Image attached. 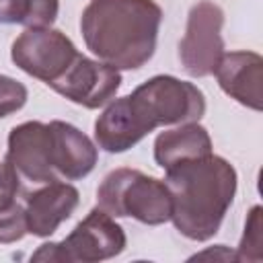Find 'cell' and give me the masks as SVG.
<instances>
[{
  "label": "cell",
  "mask_w": 263,
  "mask_h": 263,
  "mask_svg": "<svg viewBox=\"0 0 263 263\" xmlns=\"http://www.w3.org/2000/svg\"><path fill=\"white\" fill-rule=\"evenodd\" d=\"M97 205L113 218H134L148 226L171 220L173 203L164 181L138 168H115L97 189Z\"/></svg>",
  "instance_id": "obj_4"
},
{
  "label": "cell",
  "mask_w": 263,
  "mask_h": 263,
  "mask_svg": "<svg viewBox=\"0 0 263 263\" xmlns=\"http://www.w3.org/2000/svg\"><path fill=\"white\" fill-rule=\"evenodd\" d=\"M51 132V166L58 179L78 181L92 173L99 160V146L76 125L53 119Z\"/></svg>",
  "instance_id": "obj_12"
},
{
  "label": "cell",
  "mask_w": 263,
  "mask_h": 263,
  "mask_svg": "<svg viewBox=\"0 0 263 263\" xmlns=\"http://www.w3.org/2000/svg\"><path fill=\"white\" fill-rule=\"evenodd\" d=\"M27 234V218H25V205L16 203L4 212H0V242L10 245L21 240Z\"/></svg>",
  "instance_id": "obj_17"
},
{
  "label": "cell",
  "mask_w": 263,
  "mask_h": 263,
  "mask_svg": "<svg viewBox=\"0 0 263 263\" xmlns=\"http://www.w3.org/2000/svg\"><path fill=\"white\" fill-rule=\"evenodd\" d=\"M171 193V222L189 240H210L232 205L238 177L234 166L214 152L164 168Z\"/></svg>",
  "instance_id": "obj_1"
},
{
  "label": "cell",
  "mask_w": 263,
  "mask_h": 263,
  "mask_svg": "<svg viewBox=\"0 0 263 263\" xmlns=\"http://www.w3.org/2000/svg\"><path fill=\"white\" fill-rule=\"evenodd\" d=\"M6 162L18 173L21 179L43 185L58 181V175L51 166V132L49 123L43 121H25L10 129Z\"/></svg>",
  "instance_id": "obj_9"
},
{
  "label": "cell",
  "mask_w": 263,
  "mask_h": 263,
  "mask_svg": "<svg viewBox=\"0 0 263 263\" xmlns=\"http://www.w3.org/2000/svg\"><path fill=\"white\" fill-rule=\"evenodd\" d=\"M21 189V177L10 162H0V212L16 205V195Z\"/></svg>",
  "instance_id": "obj_18"
},
{
  "label": "cell",
  "mask_w": 263,
  "mask_h": 263,
  "mask_svg": "<svg viewBox=\"0 0 263 263\" xmlns=\"http://www.w3.org/2000/svg\"><path fill=\"white\" fill-rule=\"evenodd\" d=\"M119 86L121 74L117 68L99 60H90L84 53H78L68 70L49 84V88H53L58 95L84 109H99L111 103Z\"/></svg>",
  "instance_id": "obj_8"
},
{
  "label": "cell",
  "mask_w": 263,
  "mask_h": 263,
  "mask_svg": "<svg viewBox=\"0 0 263 263\" xmlns=\"http://www.w3.org/2000/svg\"><path fill=\"white\" fill-rule=\"evenodd\" d=\"M127 245L123 228L99 205L60 242H43L33 255V261L58 263H99L117 257Z\"/></svg>",
  "instance_id": "obj_5"
},
{
  "label": "cell",
  "mask_w": 263,
  "mask_h": 263,
  "mask_svg": "<svg viewBox=\"0 0 263 263\" xmlns=\"http://www.w3.org/2000/svg\"><path fill=\"white\" fill-rule=\"evenodd\" d=\"M78 53L80 51L76 49L72 39L51 27L25 29L12 41L10 49L14 66H18L29 76L45 82L47 86L68 70Z\"/></svg>",
  "instance_id": "obj_7"
},
{
  "label": "cell",
  "mask_w": 263,
  "mask_h": 263,
  "mask_svg": "<svg viewBox=\"0 0 263 263\" xmlns=\"http://www.w3.org/2000/svg\"><path fill=\"white\" fill-rule=\"evenodd\" d=\"M208 154H212V138L197 121L179 123L177 127L160 132L154 140V160L160 168Z\"/></svg>",
  "instance_id": "obj_13"
},
{
  "label": "cell",
  "mask_w": 263,
  "mask_h": 263,
  "mask_svg": "<svg viewBox=\"0 0 263 263\" xmlns=\"http://www.w3.org/2000/svg\"><path fill=\"white\" fill-rule=\"evenodd\" d=\"M224 10L201 0L189 8L185 35L179 43V60L183 70L193 78H205L214 74L216 64L224 55Z\"/></svg>",
  "instance_id": "obj_6"
},
{
  "label": "cell",
  "mask_w": 263,
  "mask_h": 263,
  "mask_svg": "<svg viewBox=\"0 0 263 263\" xmlns=\"http://www.w3.org/2000/svg\"><path fill=\"white\" fill-rule=\"evenodd\" d=\"M60 12V0H0V23L27 29L51 27Z\"/></svg>",
  "instance_id": "obj_14"
},
{
  "label": "cell",
  "mask_w": 263,
  "mask_h": 263,
  "mask_svg": "<svg viewBox=\"0 0 263 263\" xmlns=\"http://www.w3.org/2000/svg\"><path fill=\"white\" fill-rule=\"evenodd\" d=\"M121 101L140 138H146L160 125L199 121L205 113L203 92L193 82L171 74L148 78Z\"/></svg>",
  "instance_id": "obj_3"
},
{
  "label": "cell",
  "mask_w": 263,
  "mask_h": 263,
  "mask_svg": "<svg viewBox=\"0 0 263 263\" xmlns=\"http://www.w3.org/2000/svg\"><path fill=\"white\" fill-rule=\"evenodd\" d=\"M162 8L154 0H90L80 16L86 49L117 70H138L156 51Z\"/></svg>",
  "instance_id": "obj_2"
},
{
  "label": "cell",
  "mask_w": 263,
  "mask_h": 263,
  "mask_svg": "<svg viewBox=\"0 0 263 263\" xmlns=\"http://www.w3.org/2000/svg\"><path fill=\"white\" fill-rule=\"evenodd\" d=\"M80 193L74 185L66 181L43 183L37 191L29 193L25 199L27 232L39 238L51 236L62 222H66L78 208Z\"/></svg>",
  "instance_id": "obj_10"
},
{
  "label": "cell",
  "mask_w": 263,
  "mask_h": 263,
  "mask_svg": "<svg viewBox=\"0 0 263 263\" xmlns=\"http://www.w3.org/2000/svg\"><path fill=\"white\" fill-rule=\"evenodd\" d=\"M214 76L230 99L253 111L263 109V58L257 51H224Z\"/></svg>",
  "instance_id": "obj_11"
},
{
  "label": "cell",
  "mask_w": 263,
  "mask_h": 263,
  "mask_svg": "<svg viewBox=\"0 0 263 263\" xmlns=\"http://www.w3.org/2000/svg\"><path fill=\"white\" fill-rule=\"evenodd\" d=\"M29 90L23 82L12 76L0 74V117H8L25 107Z\"/></svg>",
  "instance_id": "obj_16"
},
{
  "label": "cell",
  "mask_w": 263,
  "mask_h": 263,
  "mask_svg": "<svg viewBox=\"0 0 263 263\" xmlns=\"http://www.w3.org/2000/svg\"><path fill=\"white\" fill-rule=\"evenodd\" d=\"M261 205H253L247 222H245V232L242 238L234 251V261H261L263 259V238H261V230H263V222H261Z\"/></svg>",
  "instance_id": "obj_15"
}]
</instances>
